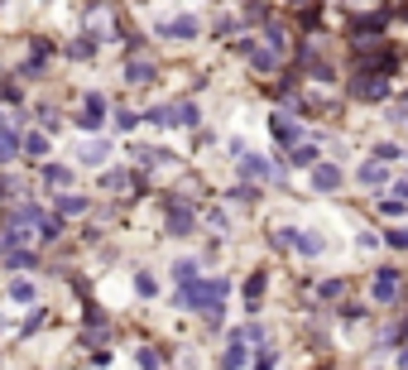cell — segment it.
Instances as JSON below:
<instances>
[{
  "label": "cell",
  "mask_w": 408,
  "mask_h": 370,
  "mask_svg": "<svg viewBox=\"0 0 408 370\" xmlns=\"http://www.w3.org/2000/svg\"><path fill=\"white\" fill-rule=\"evenodd\" d=\"M168 231H173V236H188L192 231V211L173 202V207H168Z\"/></svg>",
  "instance_id": "8"
},
{
  "label": "cell",
  "mask_w": 408,
  "mask_h": 370,
  "mask_svg": "<svg viewBox=\"0 0 408 370\" xmlns=\"http://www.w3.org/2000/svg\"><path fill=\"white\" fill-rule=\"evenodd\" d=\"M264 284H269V274H264V269H260V274H250V279H245V298H250V308H255V303H260V293H264Z\"/></svg>",
  "instance_id": "11"
},
{
  "label": "cell",
  "mask_w": 408,
  "mask_h": 370,
  "mask_svg": "<svg viewBox=\"0 0 408 370\" xmlns=\"http://www.w3.org/2000/svg\"><path fill=\"white\" fill-rule=\"evenodd\" d=\"M312 187L317 192H336L341 187V168L336 164H312Z\"/></svg>",
  "instance_id": "3"
},
{
  "label": "cell",
  "mask_w": 408,
  "mask_h": 370,
  "mask_svg": "<svg viewBox=\"0 0 408 370\" xmlns=\"http://www.w3.org/2000/svg\"><path fill=\"white\" fill-rule=\"evenodd\" d=\"M135 289H139V293H144V298H149V293L159 289V284H154V279H149V274H139V279H135Z\"/></svg>",
  "instance_id": "29"
},
{
  "label": "cell",
  "mask_w": 408,
  "mask_h": 370,
  "mask_svg": "<svg viewBox=\"0 0 408 370\" xmlns=\"http://www.w3.org/2000/svg\"><path fill=\"white\" fill-rule=\"evenodd\" d=\"M399 361H404V366H408V351H404V356H399Z\"/></svg>",
  "instance_id": "33"
},
{
  "label": "cell",
  "mask_w": 408,
  "mask_h": 370,
  "mask_svg": "<svg viewBox=\"0 0 408 370\" xmlns=\"http://www.w3.org/2000/svg\"><path fill=\"white\" fill-rule=\"evenodd\" d=\"M226 279H188L183 289H178V303L183 308H202L207 322H221V298H226Z\"/></svg>",
  "instance_id": "1"
},
{
  "label": "cell",
  "mask_w": 408,
  "mask_h": 370,
  "mask_svg": "<svg viewBox=\"0 0 408 370\" xmlns=\"http://www.w3.org/2000/svg\"><path fill=\"white\" fill-rule=\"evenodd\" d=\"M144 121H154V125H178V106H154Z\"/></svg>",
  "instance_id": "13"
},
{
  "label": "cell",
  "mask_w": 408,
  "mask_h": 370,
  "mask_svg": "<svg viewBox=\"0 0 408 370\" xmlns=\"http://www.w3.org/2000/svg\"><path fill=\"white\" fill-rule=\"evenodd\" d=\"M10 264H15V269H34V264H39V260H34V255H29V250H25V255H10Z\"/></svg>",
  "instance_id": "28"
},
{
  "label": "cell",
  "mask_w": 408,
  "mask_h": 370,
  "mask_svg": "<svg viewBox=\"0 0 408 370\" xmlns=\"http://www.w3.org/2000/svg\"><path fill=\"white\" fill-rule=\"evenodd\" d=\"M389 245H399V250H408V231H389Z\"/></svg>",
  "instance_id": "30"
},
{
  "label": "cell",
  "mask_w": 408,
  "mask_h": 370,
  "mask_svg": "<svg viewBox=\"0 0 408 370\" xmlns=\"http://www.w3.org/2000/svg\"><path fill=\"white\" fill-rule=\"evenodd\" d=\"M49 154V135H25V159Z\"/></svg>",
  "instance_id": "14"
},
{
  "label": "cell",
  "mask_w": 408,
  "mask_h": 370,
  "mask_svg": "<svg viewBox=\"0 0 408 370\" xmlns=\"http://www.w3.org/2000/svg\"><path fill=\"white\" fill-rule=\"evenodd\" d=\"M25 144H20V135H10V130H0V164H10V159L20 154Z\"/></svg>",
  "instance_id": "12"
},
{
  "label": "cell",
  "mask_w": 408,
  "mask_h": 370,
  "mask_svg": "<svg viewBox=\"0 0 408 370\" xmlns=\"http://www.w3.org/2000/svg\"><path fill=\"white\" fill-rule=\"evenodd\" d=\"M10 298H15V303H34V284H29V279H15V284H10Z\"/></svg>",
  "instance_id": "21"
},
{
  "label": "cell",
  "mask_w": 408,
  "mask_h": 370,
  "mask_svg": "<svg viewBox=\"0 0 408 370\" xmlns=\"http://www.w3.org/2000/svg\"><path fill=\"white\" fill-rule=\"evenodd\" d=\"M360 178H365V183H380V178H384V159L365 164V168H360Z\"/></svg>",
  "instance_id": "23"
},
{
  "label": "cell",
  "mask_w": 408,
  "mask_h": 370,
  "mask_svg": "<svg viewBox=\"0 0 408 370\" xmlns=\"http://www.w3.org/2000/svg\"><path fill=\"white\" fill-rule=\"evenodd\" d=\"M135 121H139L135 111H120V116H115V125H120V130H135Z\"/></svg>",
  "instance_id": "27"
},
{
  "label": "cell",
  "mask_w": 408,
  "mask_h": 370,
  "mask_svg": "<svg viewBox=\"0 0 408 370\" xmlns=\"http://www.w3.org/2000/svg\"><path fill=\"white\" fill-rule=\"evenodd\" d=\"M394 192H399V197H404V202H408V178H404V183H399V187H394Z\"/></svg>",
  "instance_id": "31"
},
{
  "label": "cell",
  "mask_w": 408,
  "mask_h": 370,
  "mask_svg": "<svg viewBox=\"0 0 408 370\" xmlns=\"http://www.w3.org/2000/svg\"><path fill=\"white\" fill-rule=\"evenodd\" d=\"M384 20H389V15H355V20H351V34H355V39H360V34H380Z\"/></svg>",
  "instance_id": "9"
},
{
  "label": "cell",
  "mask_w": 408,
  "mask_h": 370,
  "mask_svg": "<svg viewBox=\"0 0 408 370\" xmlns=\"http://www.w3.org/2000/svg\"><path fill=\"white\" fill-rule=\"evenodd\" d=\"M394 293H399V269H380V274H375V298L389 303Z\"/></svg>",
  "instance_id": "6"
},
{
  "label": "cell",
  "mask_w": 408,
  "mask_h": 370,
  "mask_svg": "<svg viewBox=\"0 0 408 370\" xmlns=\"http://www.w3.org/2000/svg\"><path fill=\"white\" fill-rule=\"evenodd\" d=\"M293 164H298V168H312V164H317V149H312V144H293Z\"/></svg>",
  "instance_id": "18"
},
{
  "label": "cell",
  "mask_w": 408,
  "mask_h": 370,
  "mask_svg": "<svg viewBox=\"0 0 408 370\" xmlns=\"http://www.w3.org/2000/svg\"><path fill=\"white\" fill-rule=\"evenodd\" d=\"M106 154H110L106 140H101V144H87V149H82V164H106Z\"/></svg>",
  "instance_id": "19"
},
{
  "label": "cell",
  "mask_w": 408,
  "mask_h": 370,
  "mask_svg": "<svg viewBox=\"0 0 408 370\" xmlns=\"http://www.w3.org/2000/svg\"><path fill=\"white\" fill-rule=\"evenodd\" d=\"M125 82H154V68H149V63H130V68H125Z\"/></svg>",
  "instance_id": "17"
},
{
  "label": "cell",
  "mask_w": 408,
  "mask_h": 370,
  "mask_svg": "<svg viewBox=\"0 0 408 370\" xmlns=\"http://www.w3.org/2000/svg\"><path fill=\"white\" fill-rule=\"evenodd\" d=\"M91 49H96V34H82L77 44H68V58H91Z\"/></svg>",
  "instance_id": "16"
},
{
  "label": "cell",
  "mask_w": 408,
  "mask_h": 370,
  "mask_svg": "<svg viewBox=\"0 0 408 370\" xmlns=\"http://www.w3.org/2000/svg\"><path fill=\"white\" fill-rule=\"evenodd\" d=\"M351 97H355V101H380V97H389V78L360 68V73L351 78Z\"/></svg>",
  "instance_id": "2"
},
{
  "label": "cell",
  "mask_w": 408,
  "mask_h": 370,
  "mask_svg": "<svg viewBox=\"0 0 408 370\" xmlns=\"http://www.w3.org/2000/svg\"><path fill=\"white\" fill-rule=\"evenodd\" d=\"M87 211V197H58V216H77Z\"/></svg>",
  "instance_id": "20"
},
{
  "label": "cell",
  "mask_w": 408,
  "mask_h": 370,
  "mask_svg": "<svg viewBox=\"0 0 408 370\" xmlns=\"http://www.w3.org/2000/svg\"><path fill=\"white\" fill-rule=\"evenodd\" d=\"M293 245H298L302 255H317V250H322V240H317V236H298Z\"/></svg>",
  "instance_id": "24"
},
{
  "label": "cell",
  "mask_w": 408,
  "mask_h": 370,
  "mask_svg": "<svg viewBox=\"0 0 408 370\" xmlns=\"http://www.w3.org/2000/svg\"><path fill=\"white\" fill-rule=\"evenodd\" d=\"M44 178H49L53 187H68V183H72V168H63V164H49V168H44Z\"/></svg>",
  "instance_id": "15"
},
{
  "label": "cell",
  "mask_w": 408,
  "mask_h": 370,
  "mask_svg": "<svg viewBox=\"0 0 408 370\" xmlns=\"http://www.w3.org/2000/svg\"><path fill=\"white\" fill-rule=\"evenodd\" d=\"M269 130H274L279 144H293V140H298V125H293L288 116H269Z\"/></svg>",
  "instance_id": "7"
},
{
  "label": "cell",
  "mask_w": 408,
  "mask_h": 370,
  "mask_svg": "<svg viewBox=\"0 0 408 370\" xmlns=\"http://www.w3.org/2000/svg\"><path fill=\"white\" fill-rule=\"evenodd\" d=\"M288 5H307V0H288Z\"/></svg>",
  "instance_id": "32"
},
{
  "label": "cell",
  "mask_w": 408,
  "mask_h": 370,
  "mask_svg": "<svg viewBox=\"0 0 408 370\" xmlns=\"http://www.w3.org/2000/svg\"><path fill=\"white\" fill-rule=\"evenodd\" d=\"M404 154V149H399V144H375V159H384V164H394V159Z\"/></svg>",
  "instance_id": "26"
},
{
  "label": "cell",
  "mask_w": 408,
  "mask_h": 370,
  "mask_svg": "<svg viewBox=\"0 0 408 370\" xmlns=\"http://www.w3.org/2000/svg\"><path fill=\"white\" fill-rule=\"evenodd\" d=\"M101 121H106V101L91 92V97H87V111L77 116V125H82V130H101Z\"/></svg>",
  "instance_id": "4"
},
{
  "label": "cell",
  "mask_w": 408,
  "mask_h": 370,
  "mask_svg": "<svg viewBox=\"0 0 408 370\" xmlns=\"http://www.w3.org/2000/svg\"><path fill=\"white\" fill-rule=\"evenodd\" d=\"M202 116H197V106L192 101H178V125H197Z\"/></svg>",
  "instance_id": "22"
},
{
  "label": "cell",
  "mask_w": 408,
  "mask_h": 370,
  "mask_svg": "<svg viewBox=\"0 0 408 370\" xmlns=\"http://www.w3.org/2000/svg\"><path fill=\"white\" fill-rule=\"evenodd\" d=\"M163 39H197V20L192 15H178V20H168V25H159Z\"/></svg>",
  "instance_id": "5"
},
{
  "label": "cell",
  "mask_w": 408,
  "mask_h": 370,
  "mask_svg": "<svg viewBox=\"0 0 408 370\" xmlns=\"http://www.w3.org/2000/svg\"><path fill=\"white\" fill-rule=\"evenodd\" d=\"M173 274H178V284H188V279H197V260H183L178 269H173Z\"/></svg>",
  "instance_id": "25"
},
{
  "label": "cell",
  "mask_w": 408,
  "mask_h": 370,
  "mask_svg": "<svg viewBox=\"0 0 408 370\" xmlns=\"http://www.w3.org/2000/svg\"><path fill=\"white\" fill-rule=\"evenodd\" d=\"M221 366H245V332H236V337H231L226 356H221Z\"/></svg>",
  "instance_id": "10"
}]
</instances>
